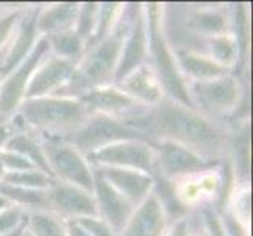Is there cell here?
I'll return each instance as SVG.
<instances>
[{"label":"cell","instance_id":"7402d4cb","mask_svg":"<svg viewBox=\"0 0 253 236\" xmlns=\"http://www.w3.org/2000/svg\"><path fill=\"white\" fill-rule=\"evenodd\" d=\"M174 58H176V63L182 77L186 81L189 79L190 82L208 81V79L220 77L233 73L231 69H226L220 65H217L206 54H200V52L192 49H178L174 52Z\"/></svg>","mask_w":253,"mask_h":236},{"label":"cell","instance_id":"4316f807","mask_svg":"<svg viewBox=\"0 0 253 236\" xmlns=\"http://www.w3.org/2000/svg\"><path fill=\"white\" fill-rule=\"evenodd\" d=\"M25 230L32 236H66L65 219L47 209H30L25 221Z\"/></svg>","mask_w":253,"mask_h":236},{"label":"cell","instance_id":"f546056e","mask_svg":"<svg viewBox=\"0 0 253 236\" xmlns=\"http://www.w3.org/2000/svg\"><path fill=\"white\" fill-rule=\"evenodd\" d=\"M98 10H99L98 2L79 3V13H77V21L74 25V30L86 43V45L90 43L93 33H94V29H96Z\"/></svg>","mask_w":253,"mask_h":236},{"label":"cell","instance_id":"4dcf8cb0","mask_svg":"<svg viewBox=\"0 0 253 236\" xmlns=\"http://www.w3.org/2000/svg\"><path fill=\"white\" fill-rule=\"evenodd\" d=\"M27 213L29 209L16 205L0 211V236H5L21 229L25 224V219H27Z\"/></svg>","mask_w":253,"mask_h":236},{"label":"cell","instance_id":"cb8c5ba5","mask_svg":"<svg viewBox=\"0 0 253 236\" xmlns=\"http://www.w3.org/2000/svg\"><path fill=\"white\" fill-rule=\"evenodd\" d=\"M46 38L49 43L50 55L66 60V62H71L74 65H79V62L85 55L86 43L76 33L74 29L52 35V37H46Z\"/></svg>","mask_w":253,"mask_h":236},{"label":"cell","instance_id":"d6986e66","mask_svg":"<svg viewBox=\"0 0 253 236\" xmlns=\"http://www.w3.org/2000/svg\"><path fill=\"white\" fill-rule=\"evenodd\" d=\"M86 112L90 113H99V115L115 117L121 118L127 112H132L140 106L132 98L121 92L117 85H106L98 87V89H90L77 96Z\"/></svg>","mask_w":253,"mask_h":236},{"label":"cell","instance_id":"484cf974","mask_svg":"<svg viewBox=\"0 0 253 236\" xmlns=\"http://www.w3.org/2000/svg\"><path fill=\"white\" fill-rule=\"evenodd\" d=\"M206 46H208L206 55L209 58H212L217 65H220L226 69H231V71L234 66H238L239 49L231 32L206 38Z\"/></svg>","mask_w":253,"mask_h":236},{"label":"cell","instance_id":"30bf717a","mask_svg":"<svg viewBox=\"0 0 253 236\" xmlns=\"http://www.w3.org/2000/svg\"><path fill=\"white\" fill-rule=\"evenodd\" d=\"M49 52V43L46 37H40L32 54L0 82V120H8L13 117L19 104L24 99L25 90L35 69L44 60Z\"/></svg>","mask_w":253,"mask_h":236},{"label":"cell","instance_id":"ab89813d","mask_svg":"<svg viewBox=\"0 0 253 236\" xmlns=\"http://www.w3.org/2000/svg\"><path fill=\"white\" fill-rule=\"evenodd\" d=\"M27 221V219H25ZM24 232H25V224L21 227V229H17L16 232H13V233H8V235H5V236H24Z\"/></svg>","mask_w":253,"mask_h":236},{"label":"cell","instance_id":"277c9868","mask_svg":"<svg viewBox=\"0 0 253 236\" xmlns=\"http://www.w3.org/2000/svg\"><path fill=\"white\" fill-rule=\"evenodd\" d=\"M14 115L33 129L47 133V136H58L76 131L86 120L88 112L77 98L52 94L22 99Z\"/></svg>","mask_w":253,"mask_h":236},{"label":"cell","instance_id":"7bdbcfd3","mask_svg":"<svg viewBox=\"0 0 253 236\" xmlns=\"http://www.w3.org/2000/svg\"><path fill=\"white\" fill-rule=\"evenodd\" d=\"M0 82H2V79H0Z\"/></svg>","mask_w":253,"mask_h":236},{"label":"cell","instance_id":"83f0119b","mask_svg":"<svg viewBox=\"0 0 253 236\" xmlns=\"http://www.w3.org/2000/svg\"><path fill=\"white\" fill-rule=\"evenodd\" d=\"M125 8H126L125 3H118V2H102V3H99L96 29H94V33H93L90 43L86 45V50L93 46H96V45H99L102 40H106L109 35L115 30L117 24L120 22L121 16H123V13H125Z\"/></svg>","mask_w":253,"mask_h":236},{"label":"cell","instance_id":"74e56055","mask_svg":"<svg viewBox=\"0 0 253 236\" xmlns=\"http://www.w3.org/2000/svg\"><path fill=\"white\" fill-rule=\"evenodd\" d=\"M11 136H13V129H11L10 123L5 120H0V150H3Z\"/></svg>","mask_w":253,"mask_h":236},{"label":"cell","instance_id":"e575fe53","mask_svg":"<svg viewBox=\"0 0 253 236\" xmlns=\"http://www.w3.org/2000/svg\"><path fill=\"white\" fill-rule=\"evenodd\" d=\"M76 221L81 224L82 229L90 236H118L115 233V230H113L107 222H104L98 216L77 217Z\"/></svg>","mask_w":253,"mask_h":236},{"label":"cell","instance_id":"9c48e42d","mask_svg":"<svg viewBox=\"0 0 253 236\" xmlns=\"http://www.w3.org/2000/svg\"><path fill=\"white\" fill-rule=\"evenodd\" d=\"M85 157L91 167L135 169L151 175H154L156 169L154 148L148 139L117 142L86 154Z\"/></svg>","mask_w":253,"mask_h":236},{"label":"cell","instance_id":"8992f818","mask_svg":"<svg viewBox=\"0 0 253 236\" xmlns=\"http://www.w3.org/2000/svg\"><path fill=\"white\" fill-rule=\"evenodd\" d=\"M41 145L52 178L93 192V169L74 145L60 136H46Z\"/></svg>","mask_w":253,"mask_h":236},{"label":"cell","instance_id":"7c38bea8","mask_svg":"<svg viewBox=\"0 0 253 236\" xmlns=\"http://www.w3.org/2000/svg\"><path fill=\"white\" fill-rule=\"evenodd\" d=\"M47 211L62 219L98 216L93 192L57 180L47 189Z\"/></svg>","mask_w":253,"mask_h":236},{"label":"cell","instance_id":"52a82bcc","mask_svg":"<svg viewBox=\"0 0 253 236\" xmlns=\"http://www.w3.org/2000/svg\"><path fill=\"white\" fill-rule=\"evenodd\" d=\"M156 154V169L153 177H161L164 180H178L189 175L202 173L219 167V161L206 159L205 156L194 151L192 148L181 143L158 139L151 142Z\"/></svg>","mask_w":253,"mask_h":236},{"label":"cell","instance_id":"5bb4252c","mask_svg":"<svg viewBox=\"0 0 253 236\" xmlns=\"http://www.w3.org/2000/svg\"><path fill=\"white\" fill-rule=\"evenodd\" d=\"M217 170L219 167L170 181L174 198L186 211L192 206L203 205L217 197L223 186V181Z\"/></svg>","mask_w":253,"mask_h":236},{"label":"cell","instance_id":"6da1fadb","mask_svg":"<svg viewBox=\"0 0 253 236\" xmlns=\"http://www.w3.org/2000/svg\"><path fill=\"white\" fill-rule=\"evenodd\" d=\"M151 128L159 139L192 148L206 159L215 157L223 148V136L202 112L165 98L150 113Z\"/></svg>","mask_w":253,"mask_h":236},{"label":"cell","instance_id":"1f68e13d","mask_svg":"<svg viewBox=\"0 0 253 236\" xmlns=\"http://www.w3.org/2000/svg\"><path fill=\"white\" fill-rule=\"evenodd\" d=\"M22 16H24L22 8H16V10H11L0 16V50L10 45Z\"/></svg>","mask_w":253,"mask_h":236},{"label":"cell","instance_id":"d590c367","mask_svg":"<svg viewBox=\"0 0 253 236\" xmlns=\"http://www.w3.org/2000/svg\"><path fill=\"white\" fill-rule=\"evenodd\" d=\"M165 236H192L190 222L186 219V217H181V219L174 221V224L169 227Z\"/></svg>","mask_w":253,"mask_h":236},{"label":"cell","instance_id":"d4e9b609","mask_svg":"<svg viewBox=\"0 0 253 236\" xmlns=\"http://www.w3.org/2000/svg\"><path fill=\"white\" fill-rule=\"evenodd\" d=\"M5 148L6 150H11V151L22 154L25 159H29L40 172L49 175L52 178L49 164L46 161L44 151H42L41 141H38L35 136H32L29 133H13L10 141L6 142Z\"/></svg>","mask_w":253,"mask_h":236},{"label":"cell","instance_id":"9a60e30c","mask_svg":"<svg viewBox=\"0 0 253 236\" xmlns=\"http://www.w3.org/2000/svg\"><path fill=\"white\" fill-rule=\"evenodd\" d=\"M169 222V216L153 189L151 194L134 208L118 236H165L170 227Z\"/></svg>","mask_w":253,"mask_h":236},{"label":"cell","instance_id":"ba28073f","mask_svg":"<svg viewBox=\"0 0 253 236\" xmlns=\"http://www.w3.org/2000/svg\"><path fill=\"white\" fill-rule=\"evenodd\" d=\"M189 93L198 112L225 115L233 112L242 99L241 81L233 73L208 81L189 82Z\"/></svg>","mask_w":253,"mask_h":236},{"label":"cell","instance_id":"836d02e7","mask_svg":"<svg viewBox=\"0 0 253 236\" xmlns=\"http://www.w3.org/2000/svg\"><path fill=\"white\" fill-rule=\"evenodd\" d=\"M0 164L3 165L5 172H25V170H38L35 165L29 161L25 159V157L16 151H11V150H0Z\"/></svg>","mask_w":253,"mask_h":236},{"label":"cell","instance_id":"7a4b0ae2","mask_svg":"<svg viewBox=\"0 0 253 236\" xmlns=\"http://www.w3.org/2000/svg\"><path fill=\"white\" fill-rule=\"evenodd\" d=\"M130 14H132V8L129 10L126 5L125 13L117 24L115 30L106 40H102L99 45L90 47L85 52L84 58L76 66V73L71 82L60 94L77 98L81 93L90 89L113 85L121 49H123V43L129 30Z\"/></svg>","mask_w":253,"mask_h":236},{"label":"cell","instance_id":"44dd1931","mask_svg":"<svg viewBox=\"0 0 253 236\" xmlns=\"http://www.w3.org/2000/svg\"><path fill=\"white\" fill-rule=\"evenodd\" d=\"M77 13H79V3L76 2H60L41 8L37 14V29L40 37H52V35L73 30L77 21Z\"/></svg>","mask_w":253,"mask_h":236},{"label":"cell","instance_id":"f35d334b","mask_svg":"<svg viewBox=\"0 0 253 236\" xmlns=\"http://www.w3.org/2000/svg\"><path fill=\"white\" fill-rule=\"evenodd\" d=\"M11 206H14V205L10 202V200L0 197V211H3V209H8V208H11Z\"/></svg>","mask_w":253,"mask_h":236},{"label":"cell","instance_id":"ac0fdd59","mask_svg":"<svg viewBox=\"0 0 253 236\" xmlns=\"http://www.w3.org/2000/svg\"><path fill=\"white\" fill-rule=\"evenodd\" d=\"M37 14L38 10L24 11V16L21 17L10 45H8L6 54L0 63V79L13 73L32 54L35 45L40 40V33L37 29Z\"/></svg>","mask_w":253,"mask_h":236},{"label":"cell","instance_id":"8fae6325","mask_svg":"<svg viewBox=\"0 0 253 236\" xmlns=\"http://www.w3.org/2000/svg\"><path fill=\"white\" fill-rule=\"evenodd\" d=\"M143 63H148V32L143 5L137 3L132 5L129 30L123 43V49H121L113 85L121 82L129 73H132L135 68L142 66Z\"/></svg>","mask_w":253,"mask_h":236},{"label":"cell","instance_id":"60d3db41","mask_svg":"<svg viewBox=\"0 0 253 236\" xmlns=\"http://www.w3.org/2000/svg\"><path fill=\"white\" fill-rule=\"evenodd\" d=\"M192 236H208V235H206V232L203 230V227L200 225V229L192 230Z\"/></svg>","mask_w":253,"mask_h":236},{"label":"cell","instance_id":"603a6c76","mask_svg":"<svg viewBox=\"0 0 253 236\" xmlns=\"http://www.w3.org/2000/svg\"><path fill=\"white\" fill-rule=\"evenodd\" d=\"M187 27L205 38H211L215 35L230 32L231 14L222 6L195 8L187 17Z\"/></svg>","mask_w":253,"mask_h":236},{"label":"cell","instance_id":"d6a6232c","mask_svg":"<svg viewBox=\"0 0 253 236\" xmlns=\"http://www.w3.org/2000/svg\"><path fill=\"white\" fill-rule=\"evenodd\" d=\"M202 227L208 236H228L226 235L222 214L212 206H203L202 209Z\"/></svg>","mask_w":253,"mask_h":236},{"label":"cell","instance_id":"b9f144b4","mask_svg":"<svg viewBox=\"0 0 253 236\" xmlns=\"http://www.w3.org/2000/svg\"><path fill=\"white\" fill-rule=\"evenodd\" d=\"M5 173H6V172H5V169H3V165L0 164V180L3 178V175H5Z\"/></svg>","mask_w":253,"mask_h":236},{"label":"cell","instance_id":"5b68a950","mask_svg":"<svg viewBox=\"0 0 253 236\" xmlns=\"http://www.w3.org/2000/svg\"><path fill=\"white\" fill-rule=\"evenodd\" d=\"M134 139H146V133L123 118L90 113L84 123L68 136L66 141L86 156L107 145Z\"/></svg>","mask_w":253,"mask_h":236},{"label":"cell","instance_id":"8d00e7d4","mask_svg":"<svg viewBox=\"0 0 253 236\" xmlns=\"http://www.w3.org/2000/svg\"><path fill=\"white\" fill-rule=\"evenodd\" d=\"M65 229L66 236H90L76 219H65Z\"/></svg>","mask_w":253,"mask_h":236},{"label":"cell","instance_id":"f1b7e54d","mask_svg":"<svg viewBox=\"0 0 253 236\" xmlns=\"http://www.w3.org/2000/svg\"><path fill=\"white\" fill-rule=\"evenodd\" d=\"M2 181L22 189L30 190H47L54 183V178L40 170H25V172H8L3 175Z\"/></svg>","mask_w":253,"mask_h":236},{"label":"cell","instance_id":"4fadbf2b","mask_svg":"<svg viewBox=\"0 0 253 236\" xmlns=\"http://www.w3.org/2000/svg\"><path fill=\"white\" fill-rule=\"evenodd\" d=\"M76 66L71 62H66L54 55H47L35 69L30 77L27 90H25L24 99L42 98V96L60 94L76 73Z\"/></svg>","mask_w":253,"mask_h":236},{"label":"cell","instance_id":"e0dca14e","mask_svg":"<svg viewBox=\"0 0 253 236\" xmlns=\"http://www.w3.org/2000/svg\"><path fill=\"white\" fill-rule=\"evenodd\" d=\"M93 197L96 203V213L104 222H107L117 235L125 229L127 219L134 211V206L127 200L120 195L106 180H102L93 170Z\"/></svg>","mask_w":253,"mask_h":236},{"label":"cell","instance_id":"2e32d148","mask_svg":"<svg viewBox=\"0 0 253 236\" xmlns=\"http://www.w3.org/2000/svg\"><path fill=\"white\" fill-rule=\"evenodd\" d=\"M102 180L123 195L134 208L142 203L154 189V177L135 169L121 167H91Z\"/></svg>","mask_w":253,"mask_h":236},{"label":"cell","instance_id":"ffe728a7","mask_svg":"<svg viewBox=\"0 0 253 236\" xmlns=\"http://www.w3.org/2000/svg\"><path fill=\"white\" fill-rule=\"evenodd\" d=\"M117 87L143 107H154L165 99L161 82L150 63L135 68Z\"/></svg>","mask_w":253,"mask_h":236},{"label":"cell","instance_id":"3957f363","mask_svg":"<svg viewBox=\"0 0 253 236\" xmlns=\"http://www.w3.org/2000/svg\"><path fill=\"white\" fill-rule=\"evenodd\" d=\"M143 10L148 32V63L158 76L165 98L184 107L195 109L189 93V82L182 77L174 58V50L165 38L164 5L148 3Z\"/></svg>","mask_w":253,"mask_h":236}]
</instances>
